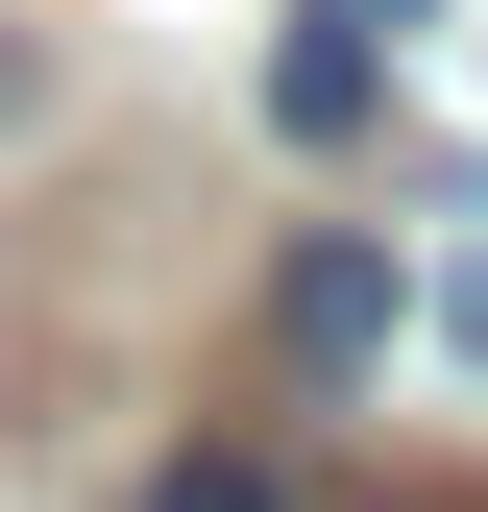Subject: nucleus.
I'll list each match as a JSON object with an SVG mask.
<instances>
[{"mask_svg":"<svg viewBox=\"0 0 488 512\" xmlns=\"http://www.w3.org/2000/svg\"><path fill=\"white\" fill-rule=\"evenodd\" d=\"M415 25H440V0H293V49H269V122H293V147H342V122L391 98V49H415Z\"/></svg>","mask_w":488,"mask_h":512,"instance_id":"obj_1","label":"nucleus"},{"mask_svg":"<svg viewBox=\"0 0 488 512\" xmlns=\"http://www.w3.org/2000/svg\"><path fill=\"white\" fill-rule=\"evenodd\" d=\"M269 342H293V366H366V342H391V269H366V244H293Z\"/></svg>","mask_w":488,"mask_h":512,"instance_id":"obj_2","label":"nucleus"},{"mask_svg":"<svg viewBox=\"0 0 488 512\" xmlns=\"http://www.w3.org/2000/svg\"><path fill=\"white\" fill-rule=\"evenodd\" d=\"M147 512H269V464H171V488H147Z\"/></svg>","mask_w":488,"mask_h":512,"instance_id":"obj_3","label":"nucleus"},{"mask_svg":"<svg viewBox=\"0 0 488 512\" xmlns=\"http://www.w3.org/2000/svg\"><path fill=\"white\" fill-rule=\"evenodd\" d=\"M440 342H464V366H488V220H464V269H440Z\"/></svg>","mask_w":488,"mask_h":512,"instance_id":"obj_4","label":"nucleus"}]
</instances>
